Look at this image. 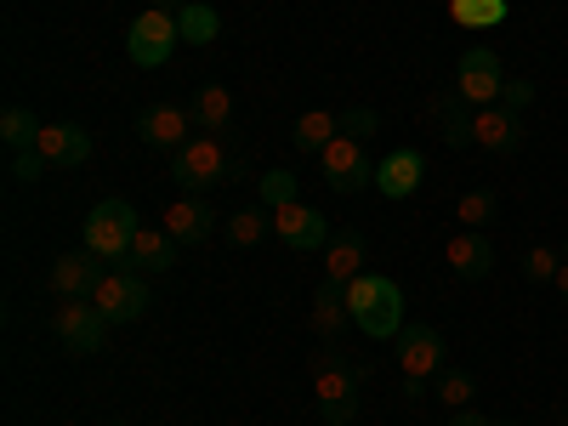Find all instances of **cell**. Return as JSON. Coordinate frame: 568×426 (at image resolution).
<instances>
[{
  "label": "cell",
  "mask_w": 568,
  "mask_h": 426,
  "mask_svg": "<svg viewBox=\"0 0 568 426\" xmlns=\"http://www.w3.org/2000/svg\"><path fill=\"white\" fill-rule=\"evenodd\" d=\"M342 296H347L353 324L364 329L369 342H393L398 329H404V291H398V278H387V273H358L353 284H342Z\"/></svg>",
  "instance_id": "cell-1"
},
{
  "label": "cell",
  "mask_w": 568,
  "mask_h": 426,
  "mask_svg": "<svg viewBox=\"0 0 568 426\" xmlns=\"http://www.w3.org/2000/svg\"><path fill=\"white\" fill-rule=\"evenodd\" d=\"M227 176H240V165H233V154L211 131H200L194 142H182V149L171 154V182L182 187V194H205V187H216Z\"/></svg>",
  "instance_id": "cell-2"
},
{
  "label": "cell",
  "mask_w": 568,
  "mask_h": 426,
  "mask_svg": "<svg viewBox=\"0 0 568 426\" xmlns=\"http://www.w3.org/2000/svg\"><path fill=\"white\" fill-rule=\"evenodd\" d=\"M313 404H318V420L324 426H353L358 420V369L342 364V353H318V369H313Z\"/></svg>",
  "instance_id": "cell-3"
},
{
  "label": "cell",
  "mask_w": 568,
  "mask_h": 426,
  "mask_svg": "<svg viewBox=\"0 0 568 426\" xmlns=\"http://www.w3.org/2000/svg\"><path fill=\"white\" fill-rule=\"evenodd\" d=\"M136 211L125 200H98L80 227V251H91L98 262H125L131 256V240H136Z\"/></svg>",
  "instance_id": "cell-4"
},
{
  "label": "cell",
  "mask_w": 568,
  "mask_h": 426,
  "mask_svg": "<svg viewBox=\"0 0 568 426\" xmlns=\"http://www.w3.org/2000/svg\"><path fill=\"white\" fill-rule=\"evenodd\" d=\"M176 40H182V29H176V12H136L131 23H125V58L136 63V69H160L171 52H176Z\"/></svg>",
  "instance_id": "cell-5"
},
{
  "label": "cell",
  "mask_w": 568,
  "mask_h": 426,
  "mask_svg": "<svg viewBox=\"0 0 568 426\" xmlns=\"http://www.w3.org/2000/svg\"><path fill=\"white\" fill-rule=\"evenodd\" d=\"M52 336L63 342V353L91 358V353H103V342H109V318H103L98 307H91V302L80 296V302L52 307Z\"/></svg>",
  "instance_id": "cell-6"
},
{
  "label": "cell",
  "mask_w": 568,
  "mask_h": 426,
  "mask_svg": "<svg viewBox=\"0 0 568 426\" xmlns=\"http://www.w3.org/2000/svg\"><path fill=\"white\" fill-rule=\"evenodd\" d=\"M85 302L109 324H136L142 313H149V284H142V273H131V267H114V273L98 278V291H91Z\"/></svg>",
  "instance_id": "cell-7"
},
{
  "label": "cell",
  "mask_w": 568,
  "mask_h": 426,
  "mask_svg": "<svg viewBox=\"0 0 568 426\" xmlns=\"http://www.w3.org/2000/svg\"><path fill=\"white\" fill-rule=\"evenodd\" d=\"M500 85H506V69L489 45H466L460 63H455V91L471 103V109H489L500 103Z\"/></svg>",
  "instance_id": "cell-8"
},
{
  "label": "cell",
  "mask_w": 568,
  "mask_h": 426,
  "mask_svg": "<svg viewBox=\"0 0 568 426\" xmlns=\"http://www.w3.org/2000/svg\"><path fill=\"white\" fill-rule=\"evenodd\" d=\"M318 165H324V182L336 187V194H364V187H375V160L364 154V142H353V136H336L329 149L318 154Z\"/></svg>",
  "instance_id": "cell-9"
},
{
  "label": "cell",
  "mask_w": 568,
  "mask_h": 426,
  "mask_svg": "<svg viewBox=\"0 0 568 426\" xmlns=\"http://www.w3.org/2000/svg\"><path fill=\"white\" fill-rule=\"evenodd\" d=\"M273 233H278V245L296 251V256H313V251H324L329 240H336V233H329V216H318V211L302 205V200H291V205L273 211Z\"/></svg>",
  "instance_id": "cell-10"
},
{
  "label": "cell",
  "mask_w": 568,
  "mask_h": 426,
  "mask_svg": "<svg viewBox=\"0 0 568 426\" xmlns=\"http://www.w3.org/2000/svg\"><path fill=\"white\" fill-rule=\"evenodd\" d=\"M398 369H404V382H433L444 369V336L433 324H404L398 329Z\"/></svg>",
  "instance_id": "cell-11"
},
{
  "label": "cell",
  "mask_w": 568,
  "mask_h": 426,
  "mask_svg": "<svg viewBox=\"0 0 568 426\" xmlns=\"http://www.w3.org/2000/svg\"><path fill=\"white\" fill-rule=\"evenodd\" d=\"M136 136L149 142V149L176 154L182 142H194V114L176 109V103H154V109H142V114H136Z\"/></svg>",
  "instance_id": "cell-12"
},
{
  "label": "cell",
  "mask_w": 568,
  "mask_h": 426,
  "mask_svg": "<svg viewBox=\"0 0 568 426\" xmlns=\"http://www.w3.org/2000/svg\"><path fill=\"white\" fill-rule=\"evenodd\" d=\"M160 222H165V233H171L176 245H205L211 233H216V211H211L205 194H182V200H171Z\"/></svg>",
  "instance_id": "cell-13"
},
{
  "label": "cell",
  "mask_w": 568,
  "mask_h": 426,
  "mask_svg": "<svg viewBox=\"0 0 568 426\" xmlns=\"http://www.w3.org/2000/svg\"><path fill=\"white\" fill-rule=\"evenodd\" d=\"M103 273H109V267L91 256V251H69V256L52 262V278H45V284H52V296H58V302H80V296L98 291V278H103Z\"/></svg>",
  "instance_id": "cell-14"
},
{
  "label": "cell",
  "mask_w": 568,
  "mask_h": 426,
  "mask_svg": "<svg viewBox=\"0 0 568 426\" xmlns=\"http://www.w3.org/2000/svg\"><path fill=\"white\" fill-rule=\"evenodd\" d=\"M426 114H433V131L449 142V149H471V120H478V109H471L460 91H433L426 98Z\"/></svg>",
  "instance_id": "cell-15"
},
{
  "label": "cell",
  "mask_w": 568,
  "mask_h": 426,
  "mask_svg": "<svg viewBox=\"0 0 568 426\" xmlns=\"http://www.w3.org/2000/svg\"><path fill=\"white\" fill-rule=\"evenodd\" d=\"M444 262H449L455 278H489V273H495V245H489V233H478V227L449 233Z\"/></svg>",
  "instance_id": "cell-16"
},
{
  "label": "cell",
  "mask_w": 568,
  "mask_h": 426,
  "mask_svg": "<svg viewBox=\"0 0 568 426\" xmlns=\"http://www.w3.org/2000/svg\"><path fill=\"white\" fill-rule=\"evenodd\" d=\"M471 142L489 149V154H517V149H524V114H511L500 103L478 109V120H471Z\"/></svg>",
  "instance_id": "cell-17"
},
{
  "label": "cell",
  "mask_w": 568,
  "mask_h": 426,
  "mask_svg": "<svg viewBox=\"0 0 568 426\" xmlns=\"http://www.w3.org/2000/svg\"><path fill=\"white\" fill-rule=\"evenodd\" d=\"M307 324H313V336L336 353L342 347V329L353 324V313H347V296H342V284L336 278H324L318 291H313V313H307Z\"/></svg>",
  "instance_id": "cell-18"
},
{
  "label": "cell",
  "mask_w": 568,
  "mask_h": 426,
  "mask_svg": "<svg viewBox=\"0 0 568 426\" xmlns=\"http://www.w3.org/2000/svg\"><path fill=\"white\" fill-rule=\"evenodd\" d=\"M125 267H131V273H142V278H149V273H171V267H176V240L165 233V222H154V227L142 222V227H136Z\"/></svg>",
  "instance_id": "cell-19"
},
{
  "label": "cell",
  "mask_w": 568,
  "mask_h": 426,
  "mask_svg": "<svg viewBox=\"0 0 568 426\" xmlns=\"http://www.w3.org/2000/svg\"><path fill=\"white\" fill-rule=\"evenodd\" d=\"M34 149L45 154V165H85V160H91V131H85V125H69V120L40 125Z\"/></svg>",
  "instance_id": "cell-20"
},
{
  "label": "cell",
  "mask_w": 568,
  "mask_h": 426,
  "mask_svg": "<svg viewBox=\"0 0 568 426\" xmlns=\"http://www.w3.org/2000/svg\"><path fill=\"white\" fill-rule=\"evenodd\" d=\"M420 176H426L420 149H393L382 165H375V187H382L387 200H409L415 187H420Z\"/></svg>",
  "instance_id": "cell-21"
},
{
  "label": "cell",
  "mask_w": 568,
  "mask_h": 426,
  "mask_svg": "<svg viewBox=\"0 0 568 426\" xmlns=\"http://www.w3.org/2000/svg\"><path fill=\"white\" fill-rule=\"evenodd\" d=\"M336 136H342V114H329V109H307L296 120V131H291V142H296L302 154H324Z\"/></svg>",
  "instance_id": "cell-22"
},
{
  "label": "cell",
  "mask_w": 568,
  "mask_h": 426,
  "mask_svg": "<svg viewBox=\"0 0 568 426\" xmlns=\"http://www.w3.org/2000/svg\"><path fill=\"white\" fill-rule=\"evenodd\" d=\"M358 273H364V240H358V233H336V240L324 245V278L353 284Z\"/></svg>",
  "instance_id": "cell-23"
},
{
  "label": "cell",
  "mask_w": 568,
  "mask_h": 426,
  "mask_svg": "<svg viewBox=\"0 0 568 426\" xmlns=\"http://www.w3.org/2000/svg\"><path fill=\"white\" fill-rule=\"evenodd\" d=\"M187 114H194V125H200V131H211V136H216V131L233 120V91H227V85H216V80H211V85H200V91H194V103H187Z\"/></svg>",
  "instance_id": "cell-24"
},
{
  "label": "cell",
  "mask_w": 568,
  "mask_h": 426,
  "mask_svg": "<svg viewBox=\"0 0 568 426\" xmlns=\"http://www.w3.org/2000/svg\"><path fill=\"white\" fill-rule=\"evenodd\" d=\"M511 18V0H449V23L455 29H495Z\"/></svg>",
  "instance_id": "cell-25"
},
{
  "label": "cell",
  "mask_w": 568,
  "mask_h": 426,
  "mask_svg": "<svg viewBox=\"0 0 568 426\" xmlns=\"http://www.w3.org/2000/svg\"><path fill=\"white\" fill-rule=\"evenodd\" d=\"M267 233H273V211H267V205H245V211L227 216V240L240 245V251H256Z\"/></svg>",
  "instance_id": "cell-26"
},
{
  "label": "cell",
  "mask_w": 568,
  "mask_h": 426,
  "mask_svg": "<svg viewBox=\"0 0 568 426\" xmlns=\"http://www.w3.org/2000/svg\"><path fill=\"white\" fill-rule=\"evenodd\" d=\"M176 29H182L187 45H211L222 34V18H216V7H205V0H187V7L176 12Z\"/></svg>",
  "instance_id": "cell-27"
},
{
  "label": "cell",
  "mask_w": 568,
  "mask_h": 426,
  "mask_svg": "<svg viewBox=\"0 0 568 426\" xmlns=\"http://www.w3.org/2000/svg\"><path fill=\"white\" fill-rule=\"evenodd\" d=\"M495 194H489V187H466V194L455 200V222L460 227H478V233H489V222H495Z\"/></svg>",
  "instance_id": "cell-28"
},
{
  "label": "cell",
  "mask_w": 568,
  "mask_h": 426,
  "mask_svg": "<svg viewBox=\"0 0 568 426\" xmlns=\"http://www.w3.org/2000/svg\"><path fill=\"white\" fill-rule=\"evenodd\" d=\"M34 136H40V120L29 114V109H7V114H0V142H7V149L12 154H23V149H34Z\"/></svg>",
  "instance_id": "cell-29"
},
{
  "label": "cell",
  "mask_w": 568,
  "mask_h": 426,
  "mask_svg": "<svg viewBox=\"0 0 568 426\" xmlns=\"http://www.w3.org/2000/svg\"><path fill=\"white\" fill-rule=\"evenodd\" d=\"M438 398L449 409H471V398H478V375L471 369H438Z\"/></svg>",
  "instance_id": "cell-30"
},
{
  "label": "cell",
  "mask_w": 568,
  "mask_h": 426,
  "mask_svg": "<svg viewBox=\"0 0 568 426\" xmlns=\"http://www.w3.org/2000/svg\"><path fill=\"white\" fill-rule=\"evenodd\" d=\"M291 200H302L296 171H262V205L278 211V205H291Z\"/></svg>",
  "instance_id": "cell-31"
},
{
  "label": "cell",
  "mask_w": 568,
  "mask_h": 426,
  "mask_svg": "<svg viewBox=\"0 0 568 426\" xmlns=\"http://www.w3.org/2000/svg\"><path fill=\"white\" fill-rule=\"evenodd\" d=\"M557 267H562V251L535 245V251L524 256V278H529V284H551V278H557Z\"/></svg>",
  "instance_id": "cell-32"
},
{
  "label": "cell",
  "mask_w": 568,
  "mask_h": 426,
  "mask_svg": "<svg viewBox=\"0 0 568 426\" xmlns=\"http://www.w3.org/2000/svg\"><path fill=\"white\" fill-rule=\"evenodd\" d=\"M375 131H382V114H375V109H342V136H353V142H369Z\"/></svg>",
  "instance_id": "cell-33"
},
{
  "label": "cell",
  "mask_w": 568,
  "mask_h": 426,
  "mask_svg": "<svg viewBox=\"0 0 568 426\" xmlns=\"http://www.w3.org/2000/svg\"><path fill=\"white\" fill-rule=\"evenodd\" d=\"M529 103H535V80H506V85H500V109L524 114Z\"/></svg>",
  "instance_id": "cell-34"
},
{
  "label": "cell",
  "mask_w": 568,
  "mask_h": 426,
  "mask_svg": "<svg viewBox=\"0 0 568 426\" xmlns=\"http://www.w3.org/2000/svg\"><path fill=\"white\" fill-rule=\"evenodd\" d=\"M40 176H45V154H40V149L12 154V182H40Z\"/></svg>",
  "instance_id": "cell-35"
},
{
  "label": "cell",
  "mask_w": 568,
  "mask_h": 426,
  "mask_svg": "<svg viewBox=\"0 0 568 426\" xmlns=\"http://www.w3.org/2000/svg\"><path fill=\"white\" fill-rule=\"evenodd\" d=\"M449 426H489V415H478V409H455Z\"/></svg>",
  "instance_id": "cell-36"
},
{
  "label": "cell",
  "mask_w": 568,
  "mask_h": 426,
  "mask_svg": "<svg viewBox=\"0 0 568 426\" xmlns=\"http://www.w3.org/2000/svg\"><path fill=\"white\" fill-rule=\"evenodd\" d=\"M551 284H557V296H562V307H568V245H562V267H557Z\"/></svg>",
  "instance_id": "cell-37"
},
{
  "label": "cell",
  "mask_w": 568,
  "mask_h": 426,
  "mask_svg": "<svg viewBox=\"0 0 568 426\" xmlns=\"http://www.w3.org/2000/svg\"><path fill=\"white\" fill-rule=\"evenodd\" d=\"M149 7H154V12H182L187 0H149Z\"/></svg>",
  "instance_id": "cell-38"
},
{
  "label": "cell",
  "mask_w": 568,
  "mask_h": 426,
  "mask_svg": "<svg viewBox=\"0 0 568 426\" xmlns=\"http://www.w3.org/2000/svg\"><path fill=\"white\" fill-rule=\"evenodd\" d=\"M489 426H506V420H489Z\"/></svg>",
  "instance_id": "cell-39"
},
{
  "label": "cell",
  "mask_w": 568,
  "mask_h": 426,
  "mask_svg": "<svg viewBox=\"0 0 568 426\" xmlns=\"http://www.w3.org/2000/svg\"><path fill=\"white\" fill-rule=\"evenodd\" d=\"M562 426H568V420H562Z\"/></svg>",
  "instance_id": "cell-40"
}]
</instances>
